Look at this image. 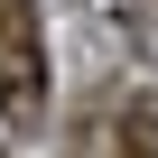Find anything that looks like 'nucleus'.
I'll use <instances>...</instances> for the list:
<instances>
[{
  "mask_svg": "<svg viewBox=\"0 0 158 158\" xmlns=\"http://www.w3.org/2000/svg\"><path fill=\"white\" fill-rule=\"evenodd\" d=\"M112 19H121L139 47H158V10H149V0H112Z\"/></svg>",
  "mask_w": 158,
  "mask_h": 158,
  "instance_id": "obj_3",
  "label": "nucleus"
},
{
  "mask_svg": "<svg viewBox=\"0 0 158 158\" xmlns=\"http://www.w3.org/2000/svg\"><path fill=\"white\" fill-rule=\"evenodd\" d=\"M121 158H158V93H139L121 112Z\"/></svg>",
  "mask_w": 158,
  "mask_h": 158,
  "instance_id": "obj_2",
  "label": "nucleus"
},
{
  "mask_svg": "<svg viewBox=\"0 0 158 158\" xmlns=\"http://www.w3.org/2000/svg\"><path fill=\"white\" fill-rule=\"evenodd\" d=\"M0 121H47V19L37 0H0Z\"/></svg>",
  "mask_w": 158,
  "mask_h": 158,
  "instance_id": "obj_1",
  "label": "nucleus"
}]
</instances>
